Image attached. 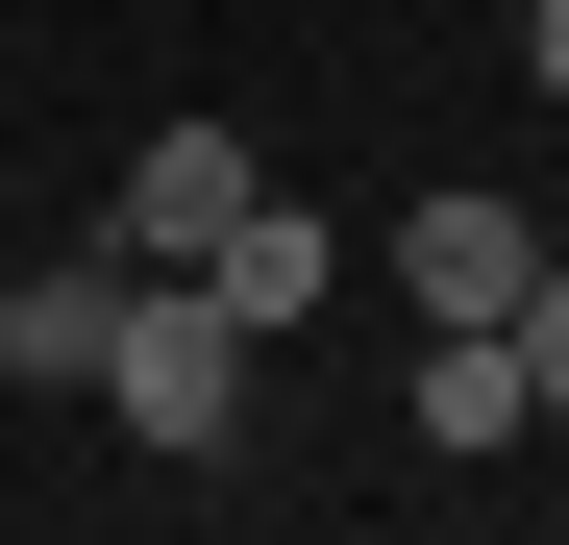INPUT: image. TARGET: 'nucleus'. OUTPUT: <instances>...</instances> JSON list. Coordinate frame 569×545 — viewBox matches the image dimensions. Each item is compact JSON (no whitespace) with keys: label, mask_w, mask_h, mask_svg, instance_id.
<instances>
[{"label":"nucleus","mask_w":569,"mask_h":545,"mask_svg":"<svg viewBox=\"0 0 569 545\" xmlns=\"http://www.w3.org/2000/svg\"><path fill=\"white\" fill-rule=\"evenodd\" d=\"M100 422L149 446V472H223V446H248V323L199 298V272H124V347H100Z\"/></svg>","instance_id":"obj_1"},{"label":"nucleus","mask_w":569,"mask_h":545,"mask_svg":"<svg viewBox=\"0 0 569 545\" xmlns=\"http://www.w3.org/2000/svg\"><path fill=\"white\" fill-rule=\"evenodd\" d=\"M248 199H272V149H248V125H149V149H124V199H100V272H199Z\"/></svg>","instance_id":"obj_2"},{"label":"nucleus","mask_w":569,"mask_h":545,"mask_svg":"<svg viewBox=\"0 0 569 545\" xmlns=\"http://www.w3.org/2000/svg\"><path fill=\"white\" fill-rule=\"evenodd\" d=\"M397 298H421V323H520V298H545V224L446 174V199H397Z\"/></svg>","instance_id":"obj_3"},{"label":"nucleus","mask_w":569,"mask_h":545,"mask_svg":"<svg viewBox=\"0 0 569 545\" xmlns=\"http://www.w3.org/2000/svg\"><path fill=\"white\" fill-rule=\"evenodd\" d=\"M322 272H347V224H322V199H248V224L199 248V298H223L248 347H298V323H322Z\"/></svg>","instance_id":"obj_4"},{"label":"nucleus","mask_w":569,"mask_h":545,"mask_svg":"<svg viewBox=\"0 0 569 545\" xmlns=\"http://www.w3.org/2000/svg\"><path fill=\"white\" fill-rule=\"evenodd\" d=\"M100 347H124V272H100V248L0 272V373H26V397H100Z\"/></svg>","instance_id":"obj_5"},{"label":"nucleus","mask_w":569,"mask_h":545,"mask_svg":"<svg viewBox=\"0 0 569 545\" xmlns=\"http://www.w3.org/2000/svg\"><path fill=\"white\" fill-rule=\"evenodd\" d=\"M421 446H446V472L545 446V397H520V347H496V323H421Z\"/></svg>","instance_id":"obj_6"},{"label":"nucleus","mask_w":569,"mask_h":545,"mask_svg":"<svg viewBox=\"0 0 569 545\" xmlns=\"http://www.w3.org/2000/svg\"><path fill=\"white\" fill-rule=\"evenodd\" d=\"M496 347H520V397H545V422H569V248H545V298H520V323H496Z\"/></svg>","instance_id":"obj_7"},{"label":"nucleus","mask_w":569,"mask_h":545,"mask_svg":"<svg viewBox=\"0 0 569 545\" xmlns=\"http://www.w3.org/2000/svg\"><path fill=\"white\" fill-rule=\"evenodd\" d=\"M520 100H569V0H520Z\"/></svg>","instance_id":"obj_8"}]
</instances>
